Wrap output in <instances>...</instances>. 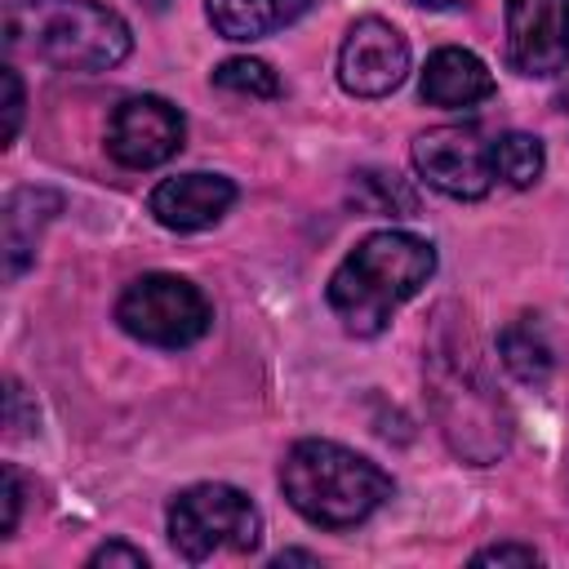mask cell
Instances as JSON below:
<instances>
[{"instance_id": "cell-9", "label": "cell", "mask_w": 569, "mask_h": 569, "mask_svg": "<svg viewBox=\"0 0 569 569\" xmlns=\"http://www.w3.org/2000/svg\"><path fill=\"white\" fill-rule=\"evenodd\" d=\"M409 76V40L382 22V18H360L351 22L342 49H338V80L356 98H382L400 89Z\"/></svg>"}, {"instance_id": "cell-25", "label": "cell", "mask_w": 569, "mask_h": 569, "mask_svg": "<svg viewBox=\"0 0 569 569\" xmlns=\"http://www.w3.org/2000/svg\"><path fill=\"white\" fill-rule=\"evenodd\" d=\"M147 9H156V13H160V9H169V0H147Z\"/></svg>"}, {"instance_id": "cell-8", "label": "cell", "mask_w": 569, "mask_h": 569, "mask_svg": "<svg viewBox=\"0 0 569 569\" xmlns=\"http://www.w3.org/2000/svg\"><path fill=\"white\" fill-rule=\"evenodd\" d=\"M182 111L164 98H124L107 120V151L124 169H156L182 151Z\"/></svg>"}, {"instance_id": "cell-13", "label": "cell", "mask_w": 569, "mask_h": 569, "mask_svg": "<svg viewBox=\"0 0 569 569\" xmlns=\"http://www.w3.org/2000/svg\"><path fill=\"white\" fill-rule=\"evenodd\" d=\"M418 89L431 107H476V102L493 98V76L476 53L449 44V49H436L427 58Z\"/></svg>"}, {"instance_id": "cell-5", "label": "cell", "mask_w": 569, "mask_h": 569, "mask_svg": "<svg viewBox=\"0 0 569 569\" xmlns=\"http://www.w3.org/2000/svg\"><path fill=\"white\" fill-rule=\"evenodd\" d=\"M116 320L129 338L151 342V347H191L196 338L209 333V298L187 280L169 271H151L124 284L116 302Z\"/></svg>"}, {"instance_id": "cell-7", "label": "cell", "mask_w": 569, "mask_h": 569, "mask_svg": "<svg viewBox=\"0 0 569 569\" xmlns=\"http://www.w3.org/2000/svg\"><path fill=\"white\" fill-rule=\"evenodd\" d=\"M413 169L427 178V187L453 196V200H480L498 182L489 142L476 124H440L427 129L413 142Z\"/></svg>"}, {"instance_id": "cell-12", "label": "cell", "mask_w": 569, "mask_h": 569, "mask_svg": "<svg viewBox=\"0 0 569 569\" xmlns=\"http://www.w3.org/2000/svg\"><path fill=\"white\" fill-rule=\"evenodd\" d=\"M62 209V196L44 191V187H22L4 200L0 213V249H4V276L18 280L31 262H36V244L40 231L49 227V218Z\"/></svg>"}, {"instance_id": "cell-21", "label": "cell", "mask_w": 569, "mask_h": 569, "mask_svg": "<svg viewBox=\"0 0 569 569\" xmlns=\"http://www.w3.org/2000/svg\"><path fill=\"white\" fill-rule=\"evenodd\" d=\"M89 565L98 569V565H129V569H147V556L138 551V547H129V542H107V547H98L93 556H89Z\"/></svg>"}, {"instance_id": "cell-2", "label": "cell", "mask_w": 569, "mask_h": 569, "mask_svg": "<svg viewBox=\"0 0 569 569\" xmlns=\"http://www.w3.org/2000/svg\"><path fill=\"white\" fill-rule=\"evenodd\" d=\"M4 44L67 71H107L129 58V22L93 0H4Z\"/></svg>"}, {"instance_id": "cell-10", "label": "cell", "mask_w": 569, "mask_h": 569, "mask_svg": "<svg viewBox=\"0 0 569 569\" xmlns=\"http://www.w3.org/2000/svg\"><path fill=\"white\" fill-rule=\"evenodd\" d=\"M507 58L520 76L569 67V0H507Z\"/></svg>"}, {"instance_id": "cell-24", "label": "cell", "mask_w": 569, "mask_h": 569, "mask_svg": "<svg viewBox=\"0 0 569 569\" xmlns=\"http://www.w3.org/2000/svg\"><path fill=\"white\" fill-rule=\"evenodd\" d=\"M276 565H316V556L311 551H280Z\"/></svg>"}, {"instance_id": "cell-6", "label": "cell", "mask_w": 569, "mask_h": 569, "mask_svg": "<svg viewBox=\"0 0 569 569\" xmlns=\"http://www.w3.org/2000/svg\"><path fill=\"white\" fill-rule=\"evenodd\" d=\"M436 405H440V422H445V436L449 445L471 458V462H493L507 440H511V427H507V413H502V400L489 391V382L471 378V369L462 365L458 378L453 369L436 378Z\"/></svg>"}, {"instance_id": "cell-18", "label": "cell", "mask_w": 569, "mask_h": 569, "mask_svg": "<svg viewBox=\"0 0 569 569\" xmlns=\"http://www.w3.org/2000/svg\"><path fill=\"white\" fill-rule=\"evenodd\" d=\"M213 84L227 93H249V98H276L280 93V80L262 58H227L213 71Z\"/></svg>"}, {"instance_id": "cell-22", "label": "cell", "mask_w": 569, "mask_h": 569, "mask_svg": "<svg viewBox=\"0 0 569 569\" xmlns=\"http://www.w3.org/2000/svg\"><path fill=\"white\" fill-rule=\"evenodd\" d=\"M18 511H22V476L18 467H4V538L18 529Z\"/></svg>"}, {"instance_id": "cell-26", "label": "cell", "mask_w": 569, "mask_h": 569, "mask_svg": "<svg viewBox=\"0 0 569 569\" xmlns=\"http://www.w3.org/2000/svg\"><path fill=\"white\" fill-rule=\"evenodd\" d=\"M560 111H569V89H565V93H560Z\"/></svg>"}, {"instance_id": "cell-11", "label": "cell", "mask_w": 569, "mask_h": 569, "mask_svg": "<svg viewBox=\"0 0 569 569\" xmlns=\"http://www.w3.org/2000/svg\"><path fill=\"white\" fill-rule=\"evenodd\" d=\"M236 200V182L222 178V173H178V178H164L147 209L160 227L169 231H204L213 227Z\"/></svg>"}, {"instance_id": "cell-3", "label": "cell", "mask_w": 569, "mask_h": 569, "mask_svg": "<svg viewBox=\"0 0 569 569\" xmlns=\"http://www.w3.org/2000/svg\"><path fill=\"white\" fill-rule=\"evenodd\" d=\"M280 489L298 516L325 529H351L391 498V476L333 440H298L280 462Z\"/></svg>"}, {"instance_id": "cell-1", "label": "cell", "mask_w": 569, "mask_h": 569, "mask_svg": "<svg viewBox=\"0 0 569 569\" xmlns=\"http://www.w3.org/2000/svg\"><path fill=\"white\" fill-rule=\"evenodd\" d=\"M431 271H436L431 240L413 231H373L338 262L325 293L347 333L373 338L431 280Z\"/></svg>"}, {"instance_id": "cell-15", "label": "cell", "mask_w": 569, "mask_h": 569, "mask_svg": "<svg viewBox=\"0 0 569 569\" xmlns=\"http://www.w3.org/2000/svg\"><path fill=\"white\" fill-rule=\"evenodd\" d=\"M498 356L511 369V378L538 387L551 378V342L538 325V316H520L498 333Z\"/></svg>"}, {"instance_id": "cell-17", "label": "cell", "mask_w": 569, "mask_h": 569, "mask_svg": "<svg viewBox=\"0 0 569 569\" xmlns=\"http://www.w3.org/2000/svg\"><path fill=\"white\" fill-rule=\"evenodd\" d=\"M489 156H493V173L507 187H533L547 164V151L533 133H502L489 142Z\"/></svg>"}, {"instance_id": "cell-20", "label": "cell", "mask_w": 569, "mask_h": 569, "mask_svg": "<svg viewBox=\"0 0 569 569\" xmlns=\"http://www.w3.org/2000/svg\"><path fill=\"white\" fill-rule=\"evenodd\" d=\"M471 560L476 565H538L542 556L533 547H525V542H493V547H480Z\"/></svg>"}, {"instance_id": "cell-23", "label": "cell", "mask_w": 569, "mask_h": 569, "mask_svg": "<svg viewBox=\"0 0 569 569\" xmlns=\"http://www.w3.org/2000/svg\"><path fill=\"white\" fill-rule=\"evenodd\" d=\"M4 400H9V418H4V427H9V436H22V387L9 382Z\"/></svg>"}, {"instance_id": "cell-14", "label": "cell", "mask_w": 569, "mask_h": 569, "mask_svg": "<svg viewBox=\"0 0 569 569\" xmlns=\"http://www.w3.org/2000/svg\"><path fill=\"white\" fill-rule=\"evenodd\" d=\"M311 0H204V13L227 40H262L307 13Z\"/></svg>"}, {"instance_id": "cell-16", "label": "cell", "mask_w": 569, "mask_h": 569, "mask_svg": "<svg viewBox=\"0 0 569 569\" xmlns=\"http://www.w3.org/2000/svg\"><path fill=\"white\" fill-rule=\"evenodd\" d=\"M351 204L365 209V213H391V218H409L418 213V191L387 173V169H360L351 178Z\"/></svg>"}, {"instance_id": "cell-19", "label": "cell", "mask_w": 569, "mask_h": 569, "mask_svg": "<svg viewBox=\"0 0 569 569\" xmlns=\"http://www.w3.org/2000/svg\"><path fill=\"white\" fill-rule=\"evenodd\" d=\"M0 80H4V147L18 138V124H22V80H18V71L13 67H4L0 71Z\"/></svg>"}, {"instance_id": "cell-4", "label": "cell", "mask_w": 569, "mask_h": 569, "mask_svg": "<svg viewBox=\"0 0 569 569\" xmlns=\"http://www.w3.org/2000/svg\"><path fill=\"white\" fill-rule=\"evenodd\" d=\"M169 542L191 565L218 551L249 556L262 542V516L231 485H191L169 502Z\"/></svg>"}]
</instances>
